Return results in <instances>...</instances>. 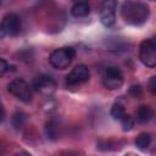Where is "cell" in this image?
Segmentation results:
<instances>
[{"label": "cell", "instance_id": "cell-20", "mask_svg": "<svg viewBox=\"0 0 156 156\" xmlns=\"http://www.w3.org/2000/svg\"><path fill=\"white\" fill-rule=\"evenodd\" d=\"M13 156H32V155L29 152H27V151H20V152L15 154Z\"/></svg>", "mask_w": 156, "mask_h": 156}, {"label": "cell", "instance_id": "cell-23", "mask_svg": "<svg viewBox=\"0 0 156 156\" xmlns=\"http://www.w3.org/2000/svg\"><path fill=\"white\" fill-rule=\"evenodd\" d=\"M0 156H1V149H0Z\"/></svg>", "mask_w": 156, "mask_h": 156}, {"label": "cell", "instance_id": "cell-12", "mask_svg": "<svg viewBox=\"0 0 156 156\" xmlns=\"http://www.w3.org/2000/svg\"><path fill=\"white\" fill-rule=\"evenodd\" d=\"M150 144H151V135L149 133H145V132L140 133L135 139V145L141 151H146L149 149Z\"/></svg>", "mask_w": 156, "mask_h": 156}, {"label": "cell", "instance_id": "cell-1", "mask_svg": "<svg viewBox=\"0 0 156 156\" xmlns=\"http://www.w3.org/2000/svg\"><path fill=\"white\" fill-rule=\"evenodd\" d=\"M122 18L127 24L141 26L149 18L150 10L149 6L140 1H126L121 9Z\"/></svg>", "mask_w": 156, "mask_h": 156}, {"label": "cell", "instance_id": "cell-7", "mask_svg": "<svg viewBox=\"0 0 156 156\" xmlns=\"http://www.w3.org/2000/svg\"><path fill=\"white\" fill-rule=\"evenodd\" d=\"M89 68L85 65H78L67 74L66 82L68 85H79L82 83H85L89 79Z\"/></svg>", "mask_w": 156, "mask_h": 156}, {"label": "cell", "instance_id": "cell-8", "mask_svg": "<svg viewBox=\"0 0 156 156\" xmlns=\"http://www.w3.org/2000/svg\"><path fill=\"white\" fill-rule=\"evenodd\" d=\"M33 88L40 93L41 95H45V96H50L54 94L55 89H56V83L55 80L50 77V76H39L34 79L33 82Z\"/></svg>", "mask_w": 156, "mask_h": 156}, {"label": "cell", "instance_id": "cell-4", "mask_svg": "<svg viewBox=\"0 0 156 156\" xmlns=\"http://www.w3.org/2000/svg\"><path fill=\"white\" fill-rule=\"evenodd\" d=\"M21 32V20L16 13H7L0 22V38L15 37Z\"/></svg>", "mask_w": 156, "mask_h": 156}, {"label": "cell", "instance_id": "cell-3", "mask_svg": "<svg viewBox=\"0 0 156 156\" xmlns=\"http://www.w3.org/2000/svg\"><path fill=\"white\" fill-rule=\"evenodd\" d=\"M7 90H9L10 94H12L18 100H21V101H23L26 104L32 101V98H33L32 89H30L29 84L23 78L12 79L7 85Z\"/></svg>", "mask_w": 156, "mask_h": 156}, {"label": "cell", "instance_id": "cell-11", "mask_svg": "<svg viewBox=\"0 0 156 156\" xmlns=\"http://www.w3.org/2000/svg\"><path fill=\"white\" fill-rule=\"evenodd\" d=\"M152 117H154V111L150 106L143 105L136 110V121L139 123H143V124L147 123L152 119Z\"/></svg>", "mask_w": 156, "mask_h": 156}, {"label": "cell", "instance_id": "cell-15", "mask_svg": "<svg viewBox=\"0 0 156 156\" xmlns=\"http://www.w3.org/2000/svg\"><path fill=\"white\" fill-rule=\"evenodd\" d=\"M121 123H122V129L124 132H129L133 129V127L135 124V119L130 115H124L123 118L121 119Z\"/></svg>", "mask_w": 156, "mask_h": 156}, {"label": "cell", "instance_id": "cell-17", "mask_svg": "<svg viewBox=\"0 0 156 156\" xmlns=\"http://www.w3.org/2000/svg\"><path fill=\"white\" fill-rule=\"evenodd\" d=\"M129 91H130V94H132L133 96H135V98L140 96V95H141V93H143V90H141V87H140V85H132Z\"/></svg>", "mask_w": 156, "mask_h": 156}, {"label": "cell", "instance_id": "cell-13", "mask_svg": "<svg viewBox=\"0 0 156 156\" xmlns=\"http://www.w3.org/2000/svg\"><path fill=\"white\" fill-rule=\"evenodd\" d=\"M110 115H111V117L113 118V119H118V121H121L122 118H123V116L126 115V112H124V108H123V106L121 105V104H113L112 105V107H111V111H110Z\"/></svg>", "mask_w": 156, "mask_h": 156}, {"label": "cell", "instance_id": "cell-19", "mask_svg": "<svg viewBox=\"0 0 156 156\" xmlns=\"http://www.w3.org/2000/svg\"><path fill=\"white\" fill-rule=\"evenodd\" d=\"M149 88H150L152 94L156 93V77H151V79L149 82Z\"/></svg>", "mask_w": 156, "mask_h": 156}, {"label": "cell", "instance_id": "cell-9", "mask_svg": "<svg viewBox=\"0 0 156 156\" xmlns=\"http://www.w3.org/2000/svg\"><path fill=\"white\" fill-rule=\"evenodd\" d=\"M116 1L108 0L101 5L100 9V21L105 27H112L116 22Z\"/></svg>", "mask_w": 156, "mask_h": 156}, {"label": "cell", "instance_id": "cell-6", "mask_svg": "<svg viewBox=\"0 0 156 156\" xmlns=\"http://www.w3.org/2000/svg\"><path fill=\"white\" fill-rule=\"evenodd\" d=\"M102 83L105 88H107L108 90H115L121 88L123 84V74L121 69L116 66H108L107 68H105L102 76Z\"/></svg>", "mask_w": 156, "mask_h": 156}, {"label": "cell", "instance_id": "cell-2", "mask_svg": "<svg viewBox=\"0 0 156 156\" xmlns=\"http://www.w3.org/2000/svg\"><path fill=\"white\" fill-rule=\"evenodd\" d=\"M74 56L76 51L73 48H60L51 52L49 61L52 67L57 69H65L71 65Z\"/></svg>", "mask_w": 156, "mask_h": 156}, {"label": "cell", "instance_id": "cell-18", "mask_svg": "<svg viewBox=\"0 0 156 156\" xmlns=\"http://www.w3.org/2000/svg\"><path fill=\"white\" fill-rule=\"evenodd\" d=\"M9 69V65L4 58H0V77H2Z\"/></svg>", "mask_w": 156, "mask_h": 156}, {"label": "cell", "instance_id": "cell-22", "mask_svg": "<svg viewBox=\"0 0 156 156\" xmlns=\"http://www.w3.org/2000/svg\"><path fill=\"white\" fill-rule=\"evenodd\" d=\"M124 156H138V155H135V154H133V152H129V154H126Z\"/></svg>", "mask_w": 156, "mask_h": 156}, {"label": "cell", "instance_id": "cell-21", "mask_svg": "<svg viewBox=\"0 0 156 156\" xmlns=\"http://www.w3.org/2000/svg\"><path fill=\"white\" fill-rule=\"evenodd\" d=\"M4 116H5V112H4V108L0 106V123H1V121L4 119Z\"/></svg>", "mask_w": 156, "mask_h": 156}, {"label": "cell", "instance_id": "cell-14", "mask_svg": "<svg viewBox=\"0 0 156 156\" xmlns=\"http://www.w3.org/2000/svg\"><path fill=\"white\" fill-rule=\"evenodd\" d=\"M45 133L48 135V138L50 139H56L57 138V124L55 123V121H49L45 124Z\"/></svg>", "mask_w": 156, "mask_h": 156}, {"label": "cell", "instance_id": "cell-5", "mask_svg": "<svg viewBox=\"0 0 156 156\" xmlns=\"http://www.w3.org/2000/svg\"><path fill=\"white\" fill-rule=\"evenodd\" d=\"M139 58L141 63L149 68H154L156 66V45L154 40H144L139 48Z\"/></svg>", "mask_w": 156, "mask_h": 156}, {"label": "cell", "instance_id": "cell-10", "mask_svg": "<svg viewBox=\"0 0 156 156\" xmlns=\"http://www.w3.org/2000/svg\"><path fill=\"white\" fill-rule=\"evenodd\" d=\"M90 12V6L87 1H78L74 2L73 6L71 7V13L74 17H85Z\"/></svg>", "mask_w": 156, "mask_h": 156}, {"label": "cell", "instance_id": "cell-16", "mask_svg": "<svg viewBox=\"0 0 156 156\" xmlns=\"http://www.w3.org/2000/svg\"><path fill=\"white\" fill-rule=\"evenodd\" d=\"M24 119H26V116H24L22 112H16V113L13 115V118H12V123H13L15 128H16V129L21 128L22 124H23V122H24Z\"/></svg>", "mask_w": 156, "mask_h": 156}]
</instances>
